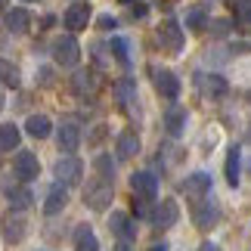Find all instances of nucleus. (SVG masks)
Returning <instances> with one entry per match:
<instances>
[{"mask_svg": "<svg viewBox=\"0 0 251 251\" xmlns=\"http://www.w3.org/2000/svg\"><path fill=\"white\" fill-rule=\"evenodd\" d=\"M248 6H251V0H236V16H239L242 31H248Z\"/></svg>", "mask_w": 251, "mask_h": 251, "instance_id": "nucleus-31", "label": "nucleus"}, {"mask_svg": "<svg viewBox=\"0 0 251 251\" xmlns=\"http://www.w3.org/2000/svg\"><path fill=\"white\" fill-rule=\"evenodd\" d=\"M177 217H180V208H177V201H174V199H165L161 205L152 208V214H149V220L158 229H171L174 224H177Z\"/></svg>", "mask_w": 251, "mask_h": 251, "instance_id": "nucleus-10", "label": "nucleus"}, {"mask_svg": "<svg viewBox=\"0 0 251 251\" xmlns=\"http://www.w3.org/2000/svg\"><path fill=\"white\" fill-rule=\"evenodd\" d=\"M75 251H100V242H96V233L87 224H81L75 229Z\"/></svg>", "mask_w": 251, "mask_h": 251, "instance_id": "nucleus-24", "label": "nucleus"}, {"mask_svg": "<svg viewBox=\"0 0 251 251\" xmlns=\"http://www.w3.org/2000/svg\"><path fill=\"white\" fill-rule=\"evenodd\" d=\"M208 28H211V31H214L217 37H226L229 31H233V25H229L226 19H214V22H208Z\"/></svg>", "mask_w": 251, "mask_h": 251, "instance_id": "nucleus-32", "label": "nucleus"}, {"mask_svg": "<svg viewBox=\"0 0 251 251\" xmlns=\"http://www.w3.org/2000/svg\"><path fill=\"white\" fill-rule=\"evenodd\" d=\"M0 9H9V0H0Z\"/></svg>", "mask_w": 251, "mask_h": 251, "instance_id": "nucleus-41", "label": "nucleus"}, {"mask_svg": "<svg viewBox=\"0 0 251 251\" xmlns=\"http://www.w3.org/2000/svg\"><path fill=\"white\" fill-rule=\"evenodd\" d=\"M115 152H118L121 161L137 158V152H140V133L137 130H121L118 133V143H115Z\"/></svg>", "mask_w": 251, "mask_h": 251, "instance_id": "nucleus-15", "label": "nucleus"}, {"mask_svg": "<svg viewBox=\"0 0 251 251\" xmlns=\"http://www.w3.org/2000/svg\"><path fill=\"white\" fill-rule=\"evenodd\" d=\"M25 233H28V224H25V217L22 214H13V211H9V214L3 217V239L9 245H19L25 239Z\"/></svg>", "mask_w": 251, "mask_h": 251, "instance_id": "nucleus-12", "label": "nucleus"}, {"mask_svg": "<svg viewBox=\"0 0 251 251\" xmlns=\"http://www.w3.org/2000/svg\"><path fill=\"white\" fill-rule=\"evenodd\" d=\"M121 3H140V0H121Z\"/></svg>", "mask_w": 251, "mask_h": 251, "instance_id": "nucleus-43", "label": "nucleus"}, {"mask_svg": "<svg viewBox=\"0 0 251 251\" xmlns=\"http://www.w3.org/2000/svg\"><path fill=\"white\" fill-rule=\"evenodd\" d=\"M56 180H59V186H75V183H81L84 177V165H81V158H75V155H65L56 161Z\"/></svg>", "mask_w": 251, "mask_h": 251, "instance_id": "nucleus-5", "label": "nucleus"}, {"mask_svg": "<svg viewBox=\"0 0 251 251\" xmlns=\"http://www.w3.org/2000/svg\"><path fill=\"white\" fill-rule=\"evenodd\" d=\"M183 127H186V109H183V105H171L165 112V130L171 137H180Z\"/></svg>", "mask_w": 251, "mask_h": 251, "instance_id": "nucleus-20", "label": "nucleus"}, {"mask_svg": "<svg viewBox=\"0 0 251 251\" xmlns=\"http://www.w3.org/2000/svg\"><path fill=\"white\" fill-rule=\"evenodd\" d=\"M56 140H59V149L65 152V155H75L78 146H81V127L75 121H65L59 127V133H56Z\"/></svg>", "mask_w": 251, "mask_h": 251, "instance_id": "nucleus-11", "label": "nucleus"}, {"mask_svg": "<svg viewBox=\"0 0 251 251\" xmlns=\"http://www.w3.org/2000/svg\"><path fill=\"white\" fill-rule=\"evenodd\" d=\"M28 28H31V16H28V9H22V6L6 9V31L28 34Z\"/></svg>", "mask_w": 251, "mask_h": 251, "instance_id": "nucleus-16", "label": "nucleus"}, {"mask_svg": "<svg viewBox=\"0 0 251 251\" xmlns=\"http://www.w3.org/2000/svg\"><path fill=\"white\" fill-rule=\"evenodd\" d=\"M109 226H112V233L118 236L121 242H133V239H137V224H133V217L121 214V211H115V214L109 217Z\"/></svg>", "mask_w": 251, "mask_h": 251, "instance_id": "nucleus-13", "label": "nucleus"}, {"mask_svg": "<svg viewBox=\"0 0 251 251\" xmlns=\"http://www.w3.org/2000/svg\"><path fill=\"white\" fill-rule=\"evenodd\" d=\"M146 13H149V6L143 3V0H140V3H130V16L133 19H146Z\"/></svg>", "mask_w": 251, "mask_h": 251, "instance_id": "nucleus-35", "label": "nucleus"}, {"mask_svg": "<svg viewBox=\"0 0 251 251\" xmlns=\"http://www.w3.org/2000/svg\"><path fill=\"white\" fill-rule=\"evenodd\" d=\"M19 140H22V133H19V127H16L13 121H9V124H0V152L19 149Z\"/></svg>", "mask_w": 251, "mask_h": 251, "instance_id": "nucleus-26", "label": "nucleus"}, {"mask_svg": "<svg viewBox=\"0 0 251 251\" xmlns=\"http://www.w3.org/2000/svg\"><path fill=\"white\" fill-rule=\"evenodd\" d=\"M0 84L13 87V90H16L19 84H22V72H19L9 59H0Z\"/></svg>", "mask_w": 251, "mask_h": 251, "instance_id": "nucleus-28", "label": "nucleus"}, {"mask_svg": "<svg viewBox=\"0 0 251 251\" xmlns=\"http://www.w3.org/2000/svg\"><path fill=\"white\" fill-rule=\"evenodd\" d=\"M37 78L44 81V87H50V81H53V72H50V69H41V72H37Z\"/></svg>", "mask_w": 251, "mask_h": 251, "instance_id": "nucleus-36", "label": "nucleus"}, {"mask_svg": "<svg viewBox=\"0 0 251 251\" xmlns=\"http://www.w3.org/2000/svg\"><path fill=\"white\" fill-rule=\"evenodd\" d=\"M152 81H155V90L165 96V100H177V96H180V78L174 72L152 65Z\"/></svg>", "mask_w": 251, "mask_h": 251, "instance_id": "nucleus-6", "label": "nucleus"}, {"mask_svg": "<svg viewBox=\"0 0 251 251\" xmlns=\"http://www.w3.org/2000/svg\"><path fill=\"white\" fill-rule=\"evenodd\" d=\"M133 214H137V217H149L152 214V205H149L146 199H133Z\"/></svg>", "mask_w": 251, "mask_h": 251, "instance_id": "nucleus-33", "label": "nucleus"}, {"mask_svg": "<svg viewBox=\"0 0 251 251\" xmlns=\"http://www.w3.org/2000/svg\"><path fill=\"white\" fill-rule=\"evenodd\" d=\"M96 25H100V31H115V28H118V19H115V16H102Z\"/></svg>", "mask_w": 251, "mask_h": 251, "instance_id": "nucleus-34", "label": "nucleus"}, {"mask_svg": "<svg viewBox=\"0 0 251 251\" xmlns=\"http://www.w3.org/2000/svg\"><path fill=\"white\" fill-rule=\"evenodd\" d=\"M90 16H93V6H90V3H84V0H75V3L65 9V16H62L65 31H69V34L84 31L87 22H90Z\"/></svg>", "mask_w": 251, "mask_h": 251, "instance_id": "nucleus-3", "label": "nucleus"}, {"mask_svg": "<svg viewBox=\"0 0 251 251\" xmlns=\"http://www.w3.org/2000/svg\"><path fill=\"white\" fill-rule=\"evenodd\" d=\"M102 137H105V127H102V124H100V127H96V130H93V137H90V143H100Z\"/></svg>", "mask_w": 251, "mask_h": 251, "instance_id": "nucleus-37", "label": "nucleus"}, {"mask_svg": "<svg viewBox=\"0 0 251 251\" xmlns=\"http://www.w3.org/2000/svg\"><path fill=\"white\" fill-rule=\"evenodd\" d=\"M149 251H168V245H152Z\"/></svg>", "mask_w": 251, "mask_h": 251, "instance_id": "nucleus-40", "label": "nucleus"}, {"mask_svg": "<svg viewBox=\"0 0 251 251\" xmlns=\"http://www.w3.org/2000/svg\"><path fill=\"white\" fill-rule=\"evenodd\" d=\"M199 251H220V248H217V245H214V242H205V245H201V248H199Z\"/></svg>", "mask_w": 251, "mask_h": 251, "instance_id": "nucleus-38", "label": "nucleus"}, {"mask_svg": "<svg viewBox=\"0 0 251 251\" xmlns=\"http://www.w3.org/2000/svg\"><path fill=\"white\" fill-rule=\"evenodd\" d=\"M53 59L65 65V69H72V65H78L81 59V44L75 41V34H62L59 41L53 44Z\"/></svg>", "mask_w": 251, "mask_h": 251, "instance_id": "nucleus-4", "label": "nucleus"}, {"mask_svg": "<svg viewBox=\"0 0 251 251\" xmlns=\"http://www.w3.org/2000/svg\"><path fill=\"white\" fill-rule=\"evenodd\" d=\"M183 192H186V199H205L208 192H211V177H208V174H201V171L189 174V177L183 180Z\"/></svg>", "mask_w": 251, "mask_h": 251, "instance_id": "nucleus-14", "label": "nucleus"}, {"mask_svg": "<svg viewBox=\"0 0 251 251\" xmlns=\"http://www.w3.org/2000/svg\"><path fill=\"white\" fill-rule=\"evenodd\" d=\"M69 205V189L65 186H59V183H56V186L47 192V201H44V214L47 217H53V214H59V211Z\"/></svg>", "mask_w": 251, "mask_h": 251, "instance_id": "nucleus-17", "label": "nucleus"}, {"mask_svg": "<svg viewBox=\"0 0 251 251\" xmlns=\"http://www.w3.org/2000/svg\"><path fill=\"white\" fill-rule=\"evenodd\" d=\"M183 41H186V34H183V28L177 19H165V22L158 25V47L171 56H177L183 50Z\"/></svg>", "mask_w": 251, "mask_h": 251, "instance_id": "nucleus-2", "label": "nucleus"}, {"mask_svg": "<svg viewBox=\"0 0 251 251\" xmlns=\"http://www.w3.org/2000/svg\"><path fill=\"white\" fill-rule=\"evenodd\" d=\"M112 199H115V189H112V180H90L87 183V189H84V205L87 208H93V211H105L112 205Z\"/></svg>", "mask_w": 251, "mask_h": 251, "instance_id": "nucleus-1", "label": "nucleus"}, {"mask_svg": "<svg viewBox=\"0 0 251 251\" xmlns=\"http://www.w3.org/2000/svg\"><path fill=\"white\" fill-rule=\"evenodd\" d=\"M28 3H31V0H28Z\"/></svg>", "mask_w": 251, "mask_h": 251, "instance_id": "nucleus-44", "label": "nucleus"}, {"mask_svg": "<svg viewBox=\"0 0 251 251\" xmlns=\"http://www.w3.org/2000/svg\"><path fill=\"white\" fill-rule=\"evenodd\" d=\"M115 100H118L124 109H133V102H137V84H133L130 78H124V81H118L115 84Z\"/></svg>", "mask_w": 251, "mask_h": 251, "instance_id": "nucleus-23", "label": "nucleus"}, {"mask_svg": "<svg viewBox=\"0 0 251 251\" xmlns=\"http://www.w3.org/2000/svg\"><path fill=\"white\" fill-rule=\"evenodd\" d=\"M186 28H189L192 34H201L208 28V13L201 6H189L186 9Z\"/></svg>", "mask_w": 251, "mask_h": 251, "instance_id": "nucleus-27", "label": "nucleus"}, {"mask_svg": "<svg viewBox=\"0 0 251 251\" xmlns=\"http://www.w3.org/2000/svg\"><path fill=\"white\" fill-rule=\"evenodd\" d=\"M25 130H28V137H34V140H47L53 133V124H50L47 115H28Z\"/></svg>", "mask_w": 251, "mask_h": 251, "instance_id": "nucleus-19", "label": "nucleus"}, {"mask_svg": "<svg viewBox=\"0 0 251 251\" xmlns=\"http://www.w3.org/2000/svg\"><path fill=\"white\" fill-rule=\"evenodd\" d=\"M93 168H96V174H100V180H115V161H112V155H96Z\"/></svg>", "mask_w": 251, "mask_h": 251, "instance_id": "nucleus-30", "label": "nucleus"}, {"mask_svg": "<svg viewBox=\"0 0 251 251\" xmlns=\"http://www.w3.org/2000/svg\"><path fill=\"white\" fill-rule=\"evenodd\" d=\"M192 224H196L201 233H208V229H214L220 224V208L214 201H201V205L192 208Z\"/></svg>", "mask_w": 251, "mask_h": 251, "instance_id": "nucleus-9", "label": "nucleus"}, {"mask_svg": "<svg viewBox=\"0 0 251 251\" xmlns=\"http://www.w3.org/2000/svg\"><path fill=\"white\" fill-rule=\"evenodd\" d=\"M96 75L93 72H87V69H78L75 72V78H72V90L78 93V96H93L96 93Z\"/></svg>", "mask_w": 251, "mask_h": 251, "instance_id": "nucleus-18", "label": "nucleus"}, {"mask_svg": "<svg viewBox=\"0 0 251 251\" xmlns=\"http://www.w3.org/2000/svg\"><path fill=\"white\" fill-rule=\"evenodd\" d=\"M3 105H6V100H3V93H0V112H3Z\"/></svg>", "mask_w": 251, "mask_h": 251, "instance_id": "nucleus-42", "label": "nucleus"}, {"mask_svg": "<svg viewBox=\"0 0 251 251\" xmlns=\"http://www.w3.org/2000/svg\"><path fill=\"white\" fill-rule=\"evenodd\" d=\"M109 50L115 53V59H118L121 65H130V44L124 41V37H112V41H109Z\"/></svg>", "mask_w": 251, "mask_h": 251, "instance_id": "nucleus-29", "label": "nucleus"}, {"mask_svg": "<svg viewBox=\"0 0 251 251\" xmlns=\"http://www.w3.org/2000/svg\"><path fill=\"white\" fill-rule=\"evenodd\" d=\"M224 171H226V183H229V186H239V180H242V152H239V146L229 149Z\"/></svg>", "mask_w": 251, "mask_h": 251, "instance_id": "nucleus-22", "label": "nucleus"}, {"mask_svg": "<svg viewBox=\"0 0 251 251\" xmlns=\"http://www.w3.org/2000/svg\"><path fill=\"white\" fill-rule=\"evenodd\" d=\"M199 81H201V90H205L208 96H214V100L229 90L226 78H220V75H199Z\"/></svg>", "mask_w": 251, "mask_h": 251, "instance_id": "nucleus-25", "label": "nucleus"}, {"mask_svg": "<svg viewBox=\"0 0 251 251\" xmlns=\"http://www.w3.org/2000/svg\"><path fill=\"white\" fill-rule=\"evenodd\" d=\"M13 174L22 183H31V180H37V174H41V161H37L34 152H19L13 158Z\"/></svg>", "mask_w": 251, "mask_h": 251, "instance_id": "nucleus-7", "label": "nucleus"}, {"mask_svg": "<svg viewBox=\"0 0 251 251\" xmlns=\"http://www.w3.org/2000/svg\"><path fill=\"white\" fill-rule=\"evenodd\" d=\"M130 189H133V199H146L152 201L155 199V192H158V180H155V174H149V171H137L130 177Z\"/></svg>", "mask_w": 251, "mask_h": 251, "instance_id": "nucleus-8", "label": "nucleus"}, {"mask_svg": "<svg viewBox=\"0 0 251 251\" xmlns=\"http://www.w3.org/2000/svg\"><path fill=\"white\" fill-rule=\"evenodd\" d=\"M115 251H130V245L127 242H118V248H115Z\"/></svg>", "mask_w": 251, "mask_h": 251, "instance_id": "nucleus-39", "label": "nucleus"}, {"mask_svg": "<svg viewBox=\"0 0 251 251\" xmlns=\"http://www.w3.org/2000/svg\"><path fill=\"white\" fill-rule=\"evenodd\" d=\"M6 201H9V211L19 214V211H25V208L34 205V196L25 186H13V189H6Z\"/></svg>", "mask_w": 251, "mask_h": 251, "instance_id": "nucleus-21", "label": "nucleus"}]
</instances>
